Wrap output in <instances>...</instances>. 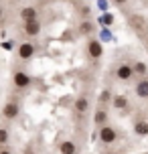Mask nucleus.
I'll return each instance as SVG.
<instances>
[{
    "mask_svg": "<svg viewBox=\"0 0 148 154\" xmlns=\"http://www.w3.org/2000/svg\"><path fill=\"white\" fill-rule=\"evenodd\" d=\"M97 138L103 146H112V144H116L118 140H120V132H118L116 126H112V124H103L97 128Z\"/></svg>",
    "mask_w": 148,
    "mask_h": 154,
    "instance_id": "1",
    "label": "nucleus"
},
{
    "mask_svg": "<svg viewBox=\"0 0 148 154\" xmlns=\"http://www.w3.org/2000/svg\"><path fill=\"white\" fill-rule=\"evenodd\" d=\"M91 112V97H89V93H79L75 103H73V116L77 118V120H83L87 118V114Z\"/></svg>",
    "mask_w": 148,
    "mask_h": 154,
    "instance_id": "2",
    "label": "nucleus"
},
{
    "mask_svg": "<svg viewBox=\"0 0 148 154\" xmlns=\"http://www.w3.org/2000/svg\"><path fill=\"white\" fill-rule=\"evenodd\" d=\"M85 53L91 61H100L101 57H103V43H101L97 37H87Z\"/></svg>",
    "mask_w": 148,
    "mask_h": 154,
    "instance_id": "3",
    "label": "nucleus"
},
{
    "mask_svg": "<svg viewBox=\"0 0 148 154\" xmlns=\"http://www.w3.org/2000/svg\"><path fill=\"white\" fill-rule=\"evenodd\" d=\"M114 79L120 81V83H128V81H132L134 79V71H132V65L126 61H120L114 67Z\"/></svg>",
    "mask_w": 148,
    "mask_h": 154,
    "instance_id": "4",
    "label": "nucleus"
},
{
    "mask_svg": "<svg viewBox=\"0 0 148 154\" xmlns=\"http://www.w3.org/2000/svg\"><path fill=\"white\" fill-rule=\"evenodd\" d=\"M12 85H14L18 91H24V89H29L32 85V77L29 71L24 69H14V73H12Z\"/></svg>",
    "mask_w": 148,
    "mask_h": 154,
    "instance_id": "5",
    "label": "nucleus"
},
{
    "mask_svg": "<svg viewBox=\"0 0 148 154\" xmlns=\"http://www.w3.org/2000/svg\"><path fill=\"white\" fill-rule=\"evenodd\" d=\"M109 108L118 112V114H128V109H130V100H128V95L124 93H114L112 95V101H109Z\"/></svg>",
    "mask_w": 148,
    "mask_h": 154,
    "instance_id": "6",
    "label": "nucleus"
},
{
    "mask_svg": "<svg viewBox=\"0 0 148 154\" xmlns=\"http://www.w3.org/2000/svg\"><path fill=\"white\" fill-rule=\"evenodd\" d=\"M2 118L4 120H8V122H12V120H16L18 116H20V103L16 100H8L4 106H2Z\"/></svg>",
    "mask_w": 148,
    "mask_h": 154,
    "instance_id": "7",
    "label": "nucleus"
},
{
    "mask_svg": "<svg viewBox=\"0 0 148 154\" xmlns=\"http://www.w3.org/2000/svg\"><path fill=\"white\" fill-rule=\"evenodd\" d=\"M16 55H18L20 61H31L32 57L37 55V45L31 43V41H23L18 45V49H16Z\"/></svg>",
    "mask_w": 148,
    "mask_h": 154,
    "instance_id": "8",
    "label": "nucleus"
},
{
    "mask_svg": "<svg viewBox=\"0 0 148 154\" xmlns=\"http://www.w3.org/2000/svg\"><path fill=\"white\" fill-rule=\"evenodd\" d=\"M103 124H109V109H108V106H100L97 103L94 109V126L100 128Z\"/></svg>",
    "mask_w": 148,
    "mask_h": 154,
    "instance_id": "9",
    "label": "nucleus"
},
{
    "mask_svg": "<svg viewBox=\"0 0 148 154\" xmlns=\"http://www.w3.org/2000/svg\"><path fill=\"white\" fill-rule=\"evenodd\" d=\"M128 26H130L134 32H144V31H148L146 18H144V16H140V14H130V16H128Z\"/></svg>",
    "mask_w": 148,
    "mask_h": 154,
    "instance_id": "10",
    "label": "nucleus"
},
{
    "mask_svg": "<svg viewBox=\"0 0 148 154\" xmlns=\"http://www.w3.org/2000/svg\"><path fill=\"white\" fill-rule=\"evenodd\" d=\"M41 31H43V24H41V20L37 18V20H26V23H23V32L26 35V37H39Z\"/></svg>",
    "mask_w": 148,
    "mask_h": 154,
    "instance_id": "11",
    "label": "nucleus"
},
{
    "mask_svg": "<svg viewBox=\"0 0 148 154\" xmlns=\"http://www.w3.org/2000/svg\"><path fill=\"white\" fill-rule=\"evenodd\" d=\"M134 95L138 100H148V75L140 77L136 83H134Z\"/></svg>",
    "mask_w": 148,
    "mask_h": 154,
    "instance_id": "12",
    "label": "nucleus"
},
{
    "mask_svg": "<svg viewBox=\"0 0 148 154\" xmlns=\"http://www.w3.org/2000/svg\"><path fill=\"white\" fill-rule=\"evenodd\" d=\"M132 132H134V136L146 138L148 136V118H136L132 124Z\"/></svg>",
    "mask_w": 148,
    "mask_h": 154,
    "instance_id": "13",
    "label": "nucleus"
},
{
    "mask_svg": "<svg viewBox=\"0 0 148 154\" xmlns=\"http://www.w3.org/2000/svg\"><path fill=\"white\" fill-rule=\"evenodd\" d=\"M59 152L61 154H77L79 152V146H77V142L73 138H65L59 144Z\"/></svg>",
    "mask_w": 148,
    "mask_h": 154,
    "instance_id": "14",
    "label": "nucleus"
},
{
    "mask_svg": "<svg viewBox=\"0 0 148 154\" xmlns=\"http://www.w3.org/2000/svg\"><path fill=\"white\" fill-rule=\"evenodd\" d=\"M18 14L23 18V23H26V20H37L39 18V8L37 6H23Z\"/></svg>",
    "mask_w": 148,
    "mask_h": 154,
    "instance_id": "15",
    "label": "nucleus"
},
{
    "mask_svg": "<svg viewBox=\"0 0 148 154\" xmlns=\"http://www.w3.org/2000/svg\"><path fill=\"white\" fill-rule=\"evenodd\" d=\"M94 32H95V24L91 23V20L83 18V20L79 23V35H83V37H94Z\"/></svg>",
    "mask_w": 148,
    "mask_h": 154,
    "instance_id": "16",
    "label": "nucleus"
},
{
    "mask_svg": "<svg viewBox=\"0 0 148 154\" xmlns=\"http://www.w3.org/2000/svg\"><path fill=\"white\" fill-rule=\"evenodd\" d=\"M112 95H114V93H112V89H109V87H103V89L100 91V95H97V103H100V106H109Z\"/></svg>",
    "mask_w": 148,
    "mask_h": 154,
    "instance_id": "17",
    "label": "nucleus"
},
{
    "mask_svg": "<svg viewBox=\"0 0 148 154\" xmlns=\"http://www.w3.org/2000/svg\"><path fill=\"white\" fill-rule=\"evenodd\" d=\"M132 71L136 77H144V75H148V65L144 61H136V63H132Z\"/></svg>",
    "mask_w": 148,
    "mask_h": 154,
    "instance_id": "18",
    "label": "nucleus"
},
{
    "mask_svg": "<svg viewBox=\"0 0 148 154\" xmlns=\"http://www.w3.org/2000/svg\"><path fill=\"white\" fill-rule=\"evenodd\" d=\"M8 140H10V132H8V128H0V146H6Z\"/></svg>",
    "mask_w": 148,
    "mask_h": 154,
    "instance_id": "19",
    "label": "nucleus"
},
{
    "mask_svg": "<svg viewBox=\"0 0 148 154\" xmlns=\"http://www.w3.org/2000/svg\"><path fill=\"white\" fill-rule=\"evenodd\" d=\"M112 23H114V16H112V14H101V16H100V24H106V26H109Z\"/></svg>",
    "mask_w": 148,
    "mask_h": 154,
    "instance_id": "20",
    "label": "nucleus"
},
{
    "mask_svg": "<svg viewBox=\"0 0 148 154\" xmlns=\"http://www.w3.org/2000/svg\"><path fill=\"white\" fill-rule=\"evenodd\" d=\"M23 154H37V150H35L32 146H26V148L23 150Z\"/></svg>",
    "mask_w": 148,
    "mask_h": 154,
    "instance_id": "21",
    "label": "nucleus"
},
{
    "mask_svg": "<svg viewBox=\"0 0 148 154\" xmlns=\"http://www.w3.org/2000/svg\"><path fill=\"white\" fill-rule=\"evenodd\" d=\"M0 154H14L10 148H6V146H0Z\"/></svg>",
    "mask_w": 148,
    "mask_h": 154,
    "instance_id": "22",
    "label": "nucleus"
},
{
    "mask_svg": "<svg viewBox=\"0 0 148 154\" xmlns=\"http://www.w3.org/2000/svg\"><path fill=\"white\" fill-rule=\"evenodd\" d=\"M130 0H114V4H118V6H126Z\"/></svg>",
    "mask_w": 148,
    "mask_h": 154,
    "instance_id": "23",
    "label": "nucleus"
},
{
    "mask_svg": "<svg viewBox=\"0 0 148 154\" xmlns=\"http://www.w3.org/2000/svg\"><path fill=\"white\" fill-rule=\"evenodd\" d=\"M2 14H4V10H2V6H0V18H2Z\"/></svg>",
    "mask_w": 148,
    "mask_h": 154,
    "instance_id": "24",
    "label": "nucleus"
},
{
    "mask_svg": "<svg viewBox=\"0 0 148 154\" xmlns=\"http://www.w3.org/2000/svg\"><path fill=\"white\" fill-rule=\"evenodd\" d=\"M108 154H122V152H108Z\"/></svg>",
    "mask_w": 148,
    "mask_h": 154,
    "instance_id": "25",
    "label": "nucleus"
},
{
    "mask_svg": "<svg viewBox=\"0 0 148 154\" xmlns=\"http://www.w3.org/2000/svg\"><path fill=\"white\" fill-rule=\"evenodd\" d=\"M146 51H148V43H146Z\"/></svg>",
    "mask_w": 148,
    "mask_h": 154,
    "instance_id": "26",
    "label": "nucleus"
},
{
    "mask_svg": "<svg viewBox=\"0 0 148 154\" xmlns=\"http://www.w3.org/2000/svg\"><path fill=\"white\" fill-rule=\"evenodd\" d=\"M144 154H148V152H144Z\"/></svg>",
    "mask_w": 148,
    "mask_h": 154,
    "instance_id": "27",
    "label": "nucleus"
},
{
    "mask_svg": "<svg viewBox=\"0 0 148 154\" xmlns=\"http://www.w3.org/2000/svg\"><path fill=\"white\" fill-rule=\"evenodd\" d=\"M0 2H2V0H0Z\"/></svg>",
    "mask_w": 148,
    "mask_h": 154,
    "instance_id": "28",
    "label": "nucleus"
}]
</instances>
